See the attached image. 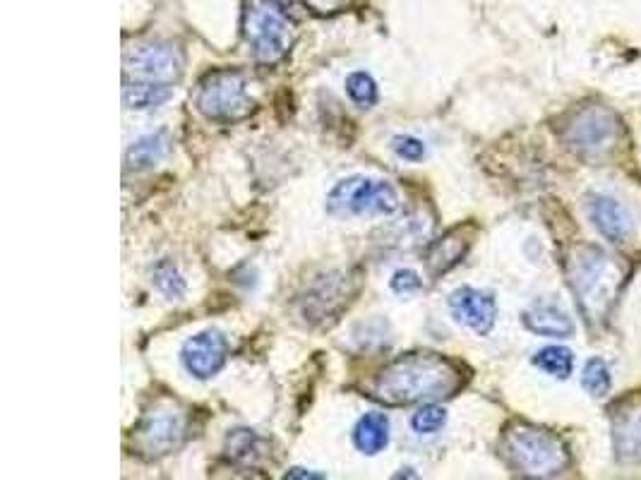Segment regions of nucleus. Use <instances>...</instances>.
I'll list each match as a JSON object with an SVG mask.
<instances>
[{"label":"nucleus","mask_w":641,"mask_h":480,"mask_svg":"<svg viewBox=\"0 0 641 480\" xmlns=\"http://www.w3.org/2000/svg\"><path fill=\"white\" fill-rule=\"evenodd\" d=\"M464 384V368L457 360L433 351H418L387 363L368 384V396L387 406L428 404L452 399Z\"/></svg>","instance_id":"1"},{"label":"nucleus","mask_w":641,"mask_h":480,"mask_svg":"<svg viewBox=\"0 0 641 480\" xmlns=\"http://www.w3.org/2000/svg\"><path fill=\"white\" fill-rule=\"evenodd\" d=\"M183 53L171 41H145L125 51L123 101L133 111H149L171 99L183 77Z\"/></svg>","instance_id":"2"},{"label":"nucleus","mask_w":641,"mask_h":480,"mask_svg":"<svg viewBox=\"0 0 641 480\" xmlns=\"http://www.w3.org/2000/svg\"><path fill=\"white\" fill-rule=\"evenodd\" d=\"M565 272L581 312L589 320H601L620 281V264L615 257L596 245H577L569 250Z\"/></svg>","instance_id":"3"},{"label":"nucleus","mask_w":641,"mask_h":480,"mask_svg":"<svg viewBox=\"0 0 641 480\" xmlns=\"http://www.w3.org/2000/svg\"><path fill=\"white\" fill-rule=\"evenodd\" d=\"M507 464L524 478H555L569 466L565 442L531 423H512L502 435Z\"/></svg>","instance_id":"4"},{"label":"nucleus","mask_w":641,"mask_h":480,"mask_svg":"<svg viewBox=\"0 0 641 480\" xmlns=\"http://www.w3.org/2000/svg\"><path fill=\"white\" fill-rule=\"evenodd\" d=\"M243 36L257 63L274 65L291 51L296 27L279 0H248L243 10Z\"/></svg>","instance_id":"5"},{"label":"nucleus","mask_w":641,"mask_h":480,"mask_svg":"<svg viewBox=\"0 0 641 480\" xmlns=\"http://www.w3.org/2000/svg\"><path fill=\"white\" fill-rule=\"evenodd\" d=\"M195 106L202 116L214 123H238L255 111V101L248 94V80L241 70L219 68L207 72L197 84Z\"/></svg>","instance_id":"6"},{"label":"nucleus","mask_w":641,"mask_h":480,"mask_svg":"<svg viewBox=\"0 0 641 480\" xmlns=\"http://www.w3.org/2000/svg\"><path fill=\"white\" fill-rule=\"evenodd\" d=\"M399 209V192L389 180L351 176L339 180L327 195V212L332 216L394 214Z\"/></svg>","instance_id":"7"},{"label":"nucleus","mask_w":641,"mask_h":480,"mask_svg":"<svg viewBox=\"0 0 641 480\" xmlns=\"http://www.w3.org/2000/svg\"><path fill=\"white\" fill-rule=\"evenodd\" d=\"M185 435H188L185 413L171 401H161L142 413L140 423L133 430V447L149 461L161 459V456L176 452L185 442Z\"/></svg>","instance_id":"8"},{"label":"nucleus","mask_w":641,"mask_h":480,"mask_svg":"<svg viewBox=\"0 0 641 480\" xmlns=\"http://www.w3.org/2000/svg\"><path fill=\"white\" fill-rule=\"evenodd\" d=\"M617 135H620V120L605 106L579 108L567 120L562 132L565 142L581 156H601L608 152L617 142Z\"/></svg>","instance_id":"9"},{"label":"nucleus","mask_w":641,"mask_h":480,"mask_svg":"<svg viewBox=\"0 0 641 480\" xmlns=\"http://www.w3.org/2000/svg\"><path fill=\"white\" fill-rule=\"evenodd\" d=\"M358 286H351V276L344 272H332L320 276L308 296L303 298V317L308 322H327L329 317L337 320L344 308H349L351 296H356Z\"/></svg>","instance_id":"10"},{"label":"nucleus","mask_w":641,"mask_h":480,"mask_svg":"<svg viewBox=\"0 0 641 480\" xmlns=\"http://www.w3.org/2000/svg\"><path fill=\"white\" fill-rule=\"evenodd\" d=\"M615 456L625 464H641V392H632L610 406Z\"/></svg>","instance_id":"11"},{"label":"nucleus","mask_w":641,"mask_h":480,"mask_svg":"<svg viewBox=\"0 0 641 480\" xmlns=\"http://www.w3.org/2000/svg\"><path fill=\"white\" fill-rule=\"evenodd\" d=\"M229 358V341L219 329H205V332L190 336L183 344L181 360L185 370L197 380H209L226 365Z\"/></svg>","instance_id":"12"},{"label":"nucleus","mask_w":641,"mask_h":480,"mask_svg":"<svg viewBox=\"0 0 641 480\" xmlns=\"http://www.w3.org/2000/svg\"><path fill=\"white\" fill-rule=\"evenodd\" d=\"M449 310H452L454 320L473 329L478 336H488L493 332L497 320V303L493 293L473 286H461L449 296Z\"/></svg>","instance_id":"13"},{"label":"nucleus","mask_w":641,"mask_h":480,"mask_svg":"<svg viewBox=\"0 0 641 480\" xmlns=\"http://www.w3.org/2000/svg\"><path fill=\"white\" fill-rule=\"evenodd\" d=\"M586 212H589L591 224L598 228V233H601L603 238L613 240V243L625 240L629 228H632V221H629L625 207L608 195H598V192L596 195H589Z\"/></svg>","instance_id":"14"},{"label":"nucleus","mask_w":641,"mask_h":480,"mask_svg":"<svg viewBox=\"0 0 641 480\" xmlns=\"http://www.w3.org/2000/svg\"><path fill=\"white\" fill-rule=\"evenodd\" d=\"M469 248H471V236L466 233V228L461 226L452 228V231L445 233L442 238H437L428 248L425 264H428L430 274L433 276L447 274L449 269H454L461 260H464Z\"/></svg>","instance_id":"15"},{"label":"nucleus","mask_w":641,"mask_h":480,"mask_svg":"<svg viewBox=\"0 0 641 480\" xmlns=\"http://www.w3.org/2000/svg\"><path fill=\"white\" fill-rule=\"evenodd\" d=\"M521 322L529 332L548 339H569L574 336V322L565 310L557 308L555 303H536L529 310H524Z\"/></svg>","instance_id":"16"},{"label":"nucleus","mask_w":641,"mask_h":480,"mask_svg":"<svg viewBox=\"0 0 641 480\" xmlns=\"http://www.w3.org/2000/svg\"><path fill=\"white\" fill-rule=\"evenodd\" d=\"M353 444L358 452L375 456L389 444V418L380 411H370L358 418L353 428Z\"/></svg>","instance_id":"17"},{"label":"nucleus","mask_w":641,"mask_h":480,"mask_svg":"<svg viewBox=\"0 0 641 480\" xmlns=\"http://www.w3.org/2000/svg\"><path fill=\"white\" fill-rule=\"evenodd\" d=\"M166 154H169L166 130L149 132V135H142L140 140L130 144L128 154H125V168L128 171H147V168L157 166Z\"/></svg>","instance_id":"18"},{"label":"nucleus","mask_w":641,"mask_h":480,"mask_svg":"<svg viewBox=\"0 0 641 480\" xmlns=\"http://www.w3.org/2000/svg\"><path fill=\"white\" fill-rule=\"evenodd\" d=\"M533 365L548 372L555 380H567L574 370V353L565 346H545L541 351H536Z\"/></svg>","instance_id":"19"},{"label":"nucleus","mask_w":641,"mask_h":480,"mask_svg":"<svg viewBox=\"0 0 641 480\" xmlns=\"http://www.w3.org/2000/svg\"><path fill=\"white\" fill-rule=\"evenodd\" d=\"M226 454L236 464H253L262 456V440L253 430L238 428L226 437Z\"/></svg>","instance_id":"20"},{"label":"nucleus","mask_w":641,"mask_h":480,"mask_svg":"<svg viewBox=\"0 0 641 480\" xmlns=\"http://www.w3.org/2000/svg\"><path fill=\"white\" fill-rule=\"evenodd\" d=\"M152 284L157 286L159 293H164L169 300H178L185 296V279L178 272V267L171 260H161L152 272Z\"/></svg>","instance_id":"21"},{"label":"nucleus","mask_w":641,"mask_h":480,"mask_svg":"<svg viewBox=\"0 0 641 480\" xmlns=\"http://www.w3.org/2000/svg\"><path fill=\"white\" fill-rule=\"evenodd\" d=\"M346 94L356 106L361 108H373L377 104V82L368 72H351L346 77Z\"/></svg>","instance_id":"22"},{"label":"nucleus","mask_w":641,"mask_h":480,"mask_svg":"<svg viewBox=\"0 0 641 480\" xmlns=\"http://www.w3.org/2000/svg\"><path fill=\"white\" fill-rule=\"evenodd\" d=\"M581 387L591 396H605L610 392V370L601 358H589L581 370Z\"/></svg>","instance_id":"23"},{"label":"nucleus","mask_w":641,"mask_h":480,"mask_svg":"<svg viewBox=\"0 0 641 480\" xmlns=\"http://www.w3.org/2000/svg\"><path fill=\"white\" fill-rule=\"evenodd\" d=\"M447 423V411L442 406H437L435 401H428L413 413L411 418V428L418 432V435H435L445 428Z\"/></svg>","instance_id":"24"},{"label":"nucleus","mask_w":641,"mask_h":480,"mask_svg":"<svg viewBox=\"0 0 641 480\" xmlns=\"http://www.w3.org/2000/svg\"><path fill=\"white\" fill-rule=\"evenodd\" d=\"M392 149H394V154L404 161H421L425 156V144L413 135L392 137Z\"/></svg>","instance_id":"25"},{"label":"nucleus","mask_w":641,"mask_h":480,"mask_svg":"<svg viewBox=\"0 0 641 480\" xmlns=\"http://www.w3.org/2000/svg\"><path fill=\"white\" fill-rule=\"evenodd\" d=\"M389 286H392V291L399 293V296H411V293L421 291L423 279L418 276V272H413V269H399V272L392 276V281H389Z\"/></svg>","instance_id":"26"},{"label":"nucleus","mask_w":641,"mask_h":480,"mask_svg":"<svg viewBox=\"0 0 641 480\" xmlns=\"http://www.w3.org/2000/svg\"><path fill=\"white\" fill-rule=\"evenodd\" d=\"M315 15H337V12L346 10L353 0H303Z\"/></svg>","instance_id":"27"},{"label":"nucleus","mask_w":641,"mask_h":480,"mask_svg":"<svg viewBox=\"0 0 641 480\" xmlns=\"http://www.w3.org/2000/svg\"><path fill=\"white\" fill-rule=\"evenodd\" d=\"M286 478H308V480H317V478H325L322 473H313L308 471V468H291L289 473H286Z\"/></svg>","instance_id":"28"}]
</instances>
